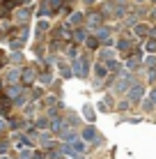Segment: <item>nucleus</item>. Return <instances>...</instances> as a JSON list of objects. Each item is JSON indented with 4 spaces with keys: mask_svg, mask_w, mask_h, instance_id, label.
<instances>
[{
    "mask_svg": "<svg viewBox=\"0 0 156 159\" xmlns=\"http://www.w3.org/2000/svg\"><path fill=\"white\" fill-rule=\"evenodd\" d=\"M129 85H131V79H129V76H122V79L117 81L115 90H117V92H126V90H129Z\"/></svg>",
    "mask_w": 156,
    "mask_h": 159,
    "instance_id": "1",
    "label": "nucleus"
},
{
    "mask_svg": "<svg viewBox=\"0 0 156 159\" xmlns=\"http://www.w3.org/2000/svg\"><path fill=\"white\" fill-rule=\"evenodd\" d=\"M74 39H76V42H83V39H85V32H83V30H76V32H74Z\"/></svg>",
    "mask_w": 156,
    "mask_h": 159,
    "instance_id": "15",
    "label": "nucleus"
},
{
    "mask_svg": "<svg viewBox=\"0 0 156 159\" xmlns=\"http://www.w3.org/2000/svg\"><path fill=\"white\" fill-rule=\"evenodd\" d=\"M19 19H21V21H28V9H23V12H19Z\"/></svg>",
    "mask_w": 156,
    "mask_h": 159,
    "instance_id": "20",
    "label": "nucleus"
},
{
    "mask_svg": "<svg viewBox=\"0 0 156 159\" xmlns=\"http://www.w3.org/2000/svg\"><path fill=\"white\" fill-rule=\"evenodd\" d=\"M46 7H53V9H57V7H60V0H48V5H46Z\"/></svg>",
    "mask_w": 156,
    "mask_h": 159,
    "instance_id": "18",
    "label": "nucleus"
},
{
    "mask_svg": "<svg viewBox=\"0 0 156 159\" xmlns=\"http://www.w3.org/2000/svg\"><path fill=\"white\" fill-rule=\"evenodd\" d=\"M32 79H35V74H32V69H25V72H23V81H25V83H30Z\"/></svg>",
    "mask_w": 156,
    "mask_h": 159,
    "instance_id": "10",
    "label": "nucleus"
},
{
    "mask_svg": "<svg viewBox=\"0 0 156 159\" xmlns=\"http://www.w3.org/2000/svg\"><path fill=\"white\" fill-rule=\"evenodd\" d=\"M154 32H156V28H154Z\"/></svg>",
    "mask_w": 156,
    "mask_h": 159,
    "instance_id": "28",
    "label": "nucleus"
},
{
    "mask_svg": "<svg viewBox=\"0 0 156 159\" xmlns=\"http://www.w3.org/2000/svg\"><path fill=\"white\" fill-rule=\"evenodd\" d=\"M90 23H92V25H99V23H101V16H92V19H90Z\"/></svg>",
    "mask_w": 156,
    "mask_h": 159,
    "instance_id": "21",
    "label": "nucleus"
},
{
    "mask_svg": "<svg viewBox=\"0 0 156 159\" xmlns=\"http://www.w3.org/2000/svg\"><path fill=\"white\" fill-rule=\"evenodd\" d=\"M147 32H149L147 25H142V23H140V25H136V35H138V37H145Z\"/></svg>",
    "mask_w": 156,
    "mask_h": 159,
    "instance_id": "7",
    "label": "nucleus"
},
{
    "mask_svg": "<svg viewBox=\"0 0 156 159\" xmlns=\"http://www.w3.org/2000/svg\"><path fill=\"white\" fill-rule=\"evenodd\" d=\"M71 148H74V150H76V152H80V155H83V152H85V143H83V141H80V139L71 141Z\"/></svg>",
    "mask_w": 156,
    "mask_h": 159,
    "instance_id": "4",
    "label": "nucleus"
},
{
    "mask_svg": "<svg viewBox=\"0 0 156 159\" xmlns=\"http://www.w3.org/2000/svg\"><path fill=\"white\" fill-rule=\"evenodd\" d=\"M154 2H156V0H154Z\"/></svg>",
    "mask_w": 156,
    "mask_h": 159,
    "instance_id": "29",
    "label": "nucleus"
},
{
    "mask_svg": "<svg viewBox=\"0 0 156 159\" xmlns=\"http://www.w3.org/2000/svg\"><path fill=\"white\" fill-rule=\"evenodd\" d=\"M85 2H94V0H85Z\"/></svg>",
    "mask_w": 156,
    "mask_h": 159,
    "instance_id": "26",
    "label": "nucleus"
},
{
    "mask_svg": "<svg viewBox=\"0 0 156 159\" xmlns=\"http://www.w3.org/2000/svg\"><path fill=\"white\" fill-rule=\"evenodd\" d=\"M140 97H142V88L140 85H133L131 92H129V102H138Z\"/></svg>",
    "mask_w": 156,
    "mask_h": 159,
    "instance_id": "2",
    "label": "nucleus"
},
{
    "mask_svg": "<svg viewBox=\"0 0 156 159\" xmlns=\"http://www.w3.org/2000/svg\"><path fill=\"white\" fill-rule=\"evenodd\" d=\"M0 159H7V157H0Z\"/></svg>",
    "mask_w": 156,
    "mask_h": 159,
    "instance_id": "27",
    "label": "nucleus"
},
{
    "mask_svg": "<svg viewBox=\"0 0 156 159\" xmlns=\"http://www.w3.org/2000/svg\"><path fill=\"white\" fill-rule=\"evenodd\" d=\"M0 129H2V120H0Z\"/></svg>",
    "mask_w": 156,
    "mask_h": 159,
    "instance_id": "25",
    "label": "nucleus"
},
{
    "mask_svg": "<svg viewBox=\"0 0 156 159\" xmlns=\"http://www.w3.org/2000/svg\"><path fill=\"white\" fill-rule=\"evenodd\" d=\"M69 23H74V25H78V23H83V16L80 14H74L71 19H69Z\"/></svg>",
    "mask_w": 156,
    "mask_h": 159,
    "instance_id": "11",
    "label": "nucleus"
},
{
    "mask_svg": "<svg viewBox=\"0 0 156 159\" xmlns=\"http://www.w3.org/2000/svg\"><path fill=\"white\" fill-rule=\"evenodd\" d=\"M147 51H156V39H147Z\"/></svg>",
    "mask_w": 156,
    "mask_h": 159,
    "instance_id": "16",
    "label": "nucleus"
},
{
    "mask_svg": "<svg viewBox=\"0 0 156 159\" xmlns=\"http://www.w3.org/2000/svg\"><path fill=\"white\" fill-rule=\"evenodd\" d=\"M96 76H99V79L106 76V67H103V65H96Z\"/></svg>",
    "mask_w": 156,
    "mask_h": 159,
    "instance_id": "14",
    "label": "nucleus"
},
{
    "mask_svg": "<svg viewBox=\"0 0 156 159\" xmlns=\"http://www.w3.org/2000/svg\"><path fill=\"white\" fill-rule=\"evenodd\" d=\"M87 46L90 48H96V39H87Z\"/></svg>",
    "mask_w": 156,
    "mask_h": 159,
    "instance_id": "23",
    "label": "nucleus"
},
{
    "mask_svg": "<svg viewBox=\"0 0 156 159\" xmlns=\"http://www.w3.org/2000/svg\"><path fill=\"white\" fill-rule=\"evenodd\" d=\"M99 42H108L110 44V32L108 30H99Z\"/></svg>",
    "mask_w": 156,
    "mask_h": 159,
    "instance_id": "8",
    "label": "nucleus"
},
{
    "mask_svg": "<svg viewBox=\"0 0 156 159\" xmlns=\"http://www.w3.org/2000/svg\"><path fill=\"white\" fill-rule=\"evenodd\" d=\"M83 139L85 141H96V131L94 129H85L83 131Z\"/></svg>",
    "mask_w": 156,
    "mask_h": 159,
    "instance_id": "6",
    "label": "nucleus"
},
{
    "mask_svg": "<svg viewBox=\"0 0 156 159\" xmlns=\"http://www.w3.org/2000/svg\"><path fill=\"white\" fill-rule=\"evenodd\" d=\"M126 65H129V67H138V65H140V58H138V56H133Z\"/></svg>",
    "mask_w": 156,
    "mask_h": 159,
    "instance_id": "13",
    "label": "nucleus"
},
{
    "mask_svg": "<svg viewBox=\"0 0 156 159\" xmlns=\"http://www.w3.org/2000/svg\"><path fill=\"white\" fill-rule=\"evenodd\" d=\"M14 141H16V145H19V148H23V145H28V139H25V136H14Z\"/></svg>",
    "mask_w": 156,
    "mask_h": 159,
    "instance_id": "9",
    "label": "nucleus"
},
{
    "mask_svg": "<svg viewBox=\"0 0 156 159\" xmlns=\"http://www.w3.org/2000/svg\"><path fill=\"white\" fill-rule=\"evenodd\" d=\"M147 67H156V58H147Z\"/></svg>",
    "mask_w": 156,
    "mask_h": 159,
    "instance_id": "22",
    "label": "nucleus"
},
{
    "mask_svg": "<svg viewBox=\"0 0 156 159\" xmlns=\"http://www.w3.org/2000/svg\"><path fill=\"white\" fill-rule=\"evenodd\" d=\"M21 92H23V88H21V85H12V88H9V97H21Z\"/></svg>",
    "mask_w": 156,
    "mask_h": 159,
    "instance_id": "5",
    "label": "nucleus"
},
{
    "mask_svg": "<svg viewBox=\"0 0 156 159\" xmlns=\"http://www.w3.org/2000/svg\"><path fill=\"white\" fill-rule=\"evenodd\" d=\"M112 58V51H101V60H108Z\"/></svg>",
    "mask_w": 156,
    "mask_h": 159,
    "instance_id": "19",
    "label": "nucleus"
},
{
    "mask_svg": "<svg viewBox=\"0 0 156 159\" xmlns=\"http://www.w3.org/2000/svg\"><path fill=\"white\" fill-rule=\"evenodd\" d=\"M154 106H156V88L152 90V95H149V99L145 102V108H147V111H152Z\"/></svg>",
    "mask_w": 156,
    "mask_h": 159,
    "instance_id": "3",
    "label": "nucleus"
},
{
    "mask_svg": "<svg viewBox=\"0 0 156 159\" xmlns=\"http://www.w3.org/2000/svg\"><path fill=\"white\" fill-rule=\"evenodd\" d=\"M85 118H90V120H94V111L90 106H85Z\"/></svg>",
    "mask_w": 156,
    "mask_h": 159,
    "instance_id": "17",
    "label": "nucleus"
},
{
    "mask_svg": "<svg viewBox=\"0 0 156 159\" xmlns=\"http://www.w3.org/2000/svg\"><path fill=\"white\" fill-rule=\"evenodd\" d=\"M7 81H9V83H16V81H19V72H9L7 74Z\"/></svg>",
    "mask_w": 156,
    "mask_h": 159,
    "instance_id": "12",
    "label": "nucleus"
},
{
    "mask_svg": "<svg viewBox=\"0 0 156 159\" xmlns=\"http://www.w3.org/2000/svg\"><path fill=\"white\" fill-rule=\"evenodd\" d=\"M5 150H7V143H0V155H2Z\"/></svg>",
    "mask_w": 156,
    "mask_h": 159,
    "instance_id": "24",
    "label": "nucleus"
}]
</instances>
